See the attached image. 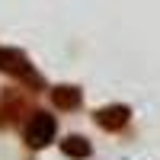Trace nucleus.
<instances>
[{
	"label": "nucleus",
	"mask_w": 160,
	"mask_h": 160,
	"mask_svg": "<svg viewBox=\"0 0 160 160\" xmlns=\"http://www.w3.org/2000/svg\"><path fill=\"white\" fill-rule=\"evenodd\" d=\"M0 71L10 74V77H16L19 83H26L29 90H45L42 74H38L32 68V61L26 58L22 51H16V48H0Z\"/></svg>",
	"instance_id": "nucleus-1"
},
{
	"label": "nucleus",
	"mask_w": 160,
	"mask_h": 160,
	"mask_svg": "<svg viewBox=\"0 0 160 160\" xmlns=\"http://www.w3.org/2000/svg\"><path fill=\"white\" fill-rule=\"evenodd\" d=\"M55 131H58V125H55V115L51 112H32L26 128H22V138H26V144L32 151H42L45 144H51Z\"/></svg>",
	"instance_id": "nucleus-2"
},
{
	"label": "nucleus",
	"mask_w": 160,
	"mask_h": 160,
	"mask_svg": "<svg viewBox=\"0 0 160 160\" xmlns=\"http://www.w3.org/2000/svg\"><path fill=\"white\" fill-rule=\"evenodd\" d=\"M26 112V96H19V93H0V128H10L16 118Z\"/></svg>",
	"instance_id": "nucleus-3"
},
{
	"label": "nucleus",
	"mask_w": 160,
	"mask_h": 160,
	"mask_svg": "<svg viewBox=\"0 0 160 160\" xmlns=\"http://www.w3.org/2000/svg\"><path fill=\"white\" fill-rule=\"evenodd\" d=\"M128 118H131V112L125 106H106V109L96 112V125L106 128V131H122L128 125Z\"/></svg>",
	"instance_id": "nucleus-4"
},
{
	"label": "nucleus",
	"mask_w": 160,
	"mask_h": 160,
	"mask_svg": "<svg viewBox=\"0 0 160 160\" xmlns=\"http://www.w3.org/2000/svg\"><path fill=\"white\" fill-rule=\"evenodd\" d=\"M51 102H55L61 112H71V109H77V106L83 102V96H80L77 87H68V83H64V87H55V90H51Z\"/></svg>",
	"instance_id": "nucleus-5"
},
{
	"label": "nucleus",
	"mask_w": 160,
	"mask_h": 160,
	"mask_svg": "<svg viewBox=\"0 0 160 160\" xmlns=\"http://www.w3.org/2000/svg\"><path fill=\"white\" fill-rule=\"evenodd\" d=\"M61 151L68 154V157H77V160H87V157L93 154L90 141H87V138H80V135H71V138H64V141H61Z\"/></svg>",
	"instance_id": "nucleus-6"
}]
</instances>
